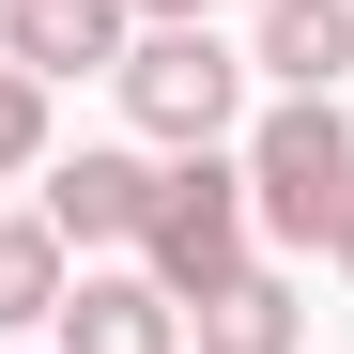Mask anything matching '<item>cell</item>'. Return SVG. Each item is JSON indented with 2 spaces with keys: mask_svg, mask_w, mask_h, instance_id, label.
Here are the masks:
<instances>
[{
  "mask_svg": "<svg viewBox=\"0 0 354 354\" xmlns=\"http://www.w3.org/2000/svg\"><path fill=\"white\" fill-rule=\"evenodd\" d=\"M231 169H247V231H262V247H324L339 201H354V108L339 93H277Z\"/></svg>",
  "mask_w": 354,
  "mask_h": 354,
  "instance_id": "obj_1",
  "label": "cell"
},
{
  "mask_svg": "<svg viewBox=\"0 0 354 354\" xmlns=\"http://www.w3.org/2000/svg\"><path fill=\"white\" fill-rule=\"evenodd\" d=\"M247 262H262V231H247V169H231V154H169L154 201H139V277L169 292V308H201V292H231Z\"/></svg>",
  "mask_w": 354,
  "mask_h": 354,
  "instance_id": "obj_2",
  "label": "cell"
},
{
  "mask_svg": "<svg viewBox=\"0 0 354 354\" xmlns=\"http://www.w3.org/2000/svg\"><path fill=\"white\" fill-rule=\"evenodd\" d=\"M124 124L169 139V154H216L231 139V108H247V62L216 46V16H169V31H124Z\"/></svg>",
  "mask_w": 354,
  "mask_h": 354,
  "instance_id": "obj_3",
  "label": "cell"
},
{
  "mask_svg": "<svg viewBox=\"0 0 354 354\" xmlns=\"http://www.w3.org/2000/svg\"><path fill=\"white\" fill-rule=\"evenodd\" d=\"M139 201H154V154H124V139H93V154H62L46 169V231L62 247H139Z\"/></svg>",
  "mask_w": 354,
  "mask_h": 354,
  "instance_id": "obj_4",
  "label": "cell"
},
{
  "mask_svg": "<svg viewBox=\"0 0 354 354\" xmlns=\"http://www.w3.org/2000/svg\"><path fill=\"white\" fill-rule=\"evenodd\" d=\"M124 0H0V62H31L46 93H62V77H108V62H124Z\"/></svg>",
  "mask_w": 354,
  "mask_h": 354,
  "instance_id": "obj_5",
  "label": "cell"
},
{
  "mask_svg": "<svg viewBox=\"0 0 354 354\" xmlns=\"http://www.w3.org/2000/svg\"><path fill=\"white\" fill-rule=\"evenodd\" d=\"M62 354H185V308H169V292L124 262V277H62Z\"/></svg>",
  "mask_w": 354,
  "mask_h": 354,
  "instance_id": "obj_6",
  "label": "cell"
},
{
  "mask_svg": "<svg viewBox=\"0 0 354 354\" xmlns=\"http://www.w3.org/2000/svg\"><path fill=\"white\" fill-rule=\"evenodd\" d=\"M247 77H277V93H339V77H354V0H262Z\"/></svg>",
  "mask_w": 354,
  "mask_h": 354,
  "instance_id": "obj_7",
  "label": "cell"
},
{
  "mask_svg": "<svg viewBox=\"0 0 354 354\" xmlns=\"http://www.w3.org/2000/svg\"><path fill=\"white\" fill-rule=\"evenodd\" d=\"M201 354H308V292H292L277 262H247V277H231V292H201Z\"/></svg>",
  "mask_w": 354,
  "mask_h": 354,
  "instance_id": "obj_8",
  "label": "cell"
},
{
  "mask_svg": "<svg viewBox=\"0 0 354 354\" xmlns=\"http://www.w3.org/2000/svg\"><path fill=\"white\" fill-rule=\"evenodd\" d=\"M62 277H77V247H62V231H46V216H0V339L62 308Z\"/></svg>",
  "mask_w": 354,
  "mask_h": 354,
  "instance_id": "obj_9",
  "label": "cell"
},
{
  "mask_svg": "<svg viewBox=\"0 0 354 354\" xmlns=\"http://www.w3.org/2000/svg\"><path fill=\"white\" fill-rule=\"evenodd\" d=\"M31 169H46V77L0 62V185H31Z\"/></svg>",
  "mask_w": 354,
  "mask_h": 354,
  "instance_id": "obj_10",
  "label": "cell"
},
{
  "mask_svg": "<svg viewBox=\"0 0 354 354\" xmlns=\"http://www.w3.org/2000/svg\"><path fill=\"white\" fill-rule=\"evenodd\" d=\"M124 16H139V31H169V16H216V0H124Z\"/></svg>",
  "mask_w": 354,
  "mask_h": 354,
  "instance_id": "obj_11",
  "label": "cell"
},
{
  "mask_svg": "<svg viewBox=\"0 0 354 354\" xmlns=\"http://www.w3.org/2000/svg\"><path fill=\"white\" fill-rule=\"evenodd\" d=\"M324 247H339V277H354V201H339V231H324Z\"/></svg>",
  "mask_w": 354,
  "mask_h": 354,
  "instance_id": "obj_12",
  "label": "cell"
}]
</instances>
